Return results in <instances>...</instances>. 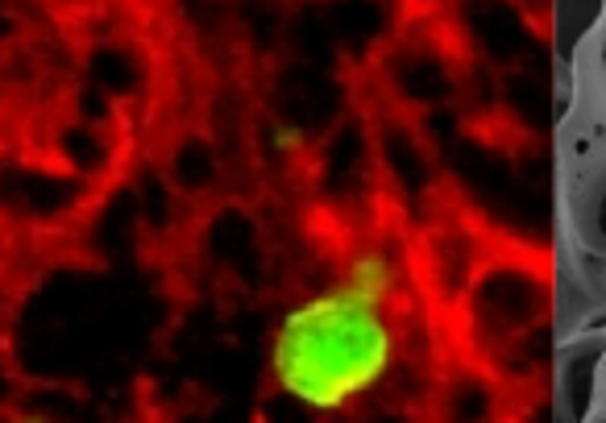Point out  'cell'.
Returning <instances> with one entry per match:
<instances>
[{"instance_id": "obj_1", "label": "cell", "mask_w": 606, "mask_h": 423, "mask_svg": "<svg viewBox=\"0 0 606 423\" xmlns=\"http://www.w3.org/2000/svg\"><path fill=\"white\" fill-rule=\"evenodd\" d=\"M395 295L399 270L387 253H357L337 282L279 320L266 353L270 386L320 415L370 399L399 361Z\"/></svg>"}, {"instance_id": "obj_2", "label": "cell", "mask_w": 606, "mask_h": 423, "mask_svg": "<svg viewBox=\"0 0 606 423\" xmlns=\"http://www.w3.org/2000/svg\"><path fill=\"white\" fill-rule=\"evenodd\" d=\"M0 423H54L46 415H30V411H21V415H0Z\"/></svg>"}]
</instances>
